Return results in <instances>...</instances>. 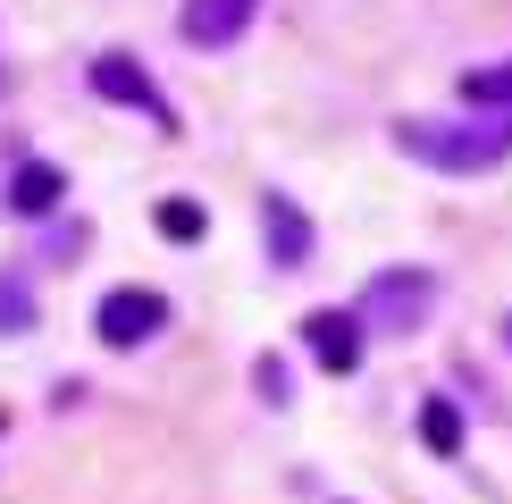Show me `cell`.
Returning <instances> with one entry per match:
<instances>
[{
	"label": "cell",
	"mask_w": 512,
	"mask_h": 504,
	"mask_svg": "<svg viewBox=\"0 0 512 504\" xmlns=\"http://www.w3.org/2000/svg\"><path fill=\"white\" fill-rule=\"evenodd\" d=\"M261 219H269V261H277V269H303V252H311V219H303L286 194H269V202H261Z\"/></svg>",
	"instance_id": "52a82bcc"
},
{
	"label": "cell",
	"mask_w": 512,
	"mask_h": 504,
	"mask_svg": "<svg viewBox=\"0 0 512 504\" xmlns=\"http://www.w3.org/2000/svg\"><path fill=\"white\" fill-rule=\"evenodd\" d=\"M395 143L412 152L420 168H454V177H479V168H504L512 160V110H479V118H403Z\"/></svg>",
	"instance_id": "6da1fadb"
},
{
	"label": "cell",
	"mask_w": 512,
	"mask_h": 504,
	"mask_svg": "<svg viewBox=\"0 0 512 504\" xmlns=\"http://www.w3.org/2000/svg\"><path fill=\"white\" fill-rule=\"evenodd\" d=\"M0 328H9V336L34 328V294H26V278H17V269H0Z\"/></svg>",
	"instance_id": "7c38bea8"
},
{
	"label": "cell",
	"mask_w": 512,
	"mask_h": 504,
	"mask_svg": "<svg viewBox=\"0 0 512 504\" xmlns=\"http://www.w3.org/2000/svg\"><path fill=\"white\" fill-rule=\"evenodd\" d=\"M420 446L429 454H462V412L454 404H420Z\"/></svg>",
	"instance_id": "30bf717a"
},
{
	"label": "cell",
	"mask_w": 512,
	"mask_h": 504,
	"mask_svg": "<svg viewBox=\"0 0 512 504\" xmlns=\"http://www.w3.org/2000/svg\"><path fill=\"white\" fill-rule=\"evenodd\" d=\"M93 93H101V101H118V110H143V118H160V126H168V101L152 93V76H143L126 51H101V59H93Z\"/></svg>",
	"instance_id": "5b68a950"
},
{
	"label": "cell",
	"mask_w": 512,
	"mask_h": 504,
	"mask_svg": "<svg viewBox=\"0 0 512 504\" xmlns=\"http://www.w3.org/2000/svg\"><path fill=\"white\" fill-rule=\"evenodd\" d=\"M252 9H261V0H185V9H177V34L194 42V51H227V42L252 26Z\"/></svg>",
	"instance_id": "277c9868"
},
{
	"label": "cell",
	"mask_w": 512,
	"mask_h": 504,
	"mask_svg": "<svg viewBox=\"0 0 512 504\" xmlns=\"http://www.w3.org/2000/svg\"><path fill=\"white\" fill-rule=\"evenodd\" d=\"M429 303H437L429 269H387V278L361 294V320H370V328H387V336H412L420 320H429Z\"/></svg>",
	"instance_id": "7a4b0ae2"
},
{
	"label": "cell",
	"mask_w": 512,
	"mask_h": 504,
	"mask_svg": "<svg viewBox=\"0 0 512 504\" xmlns=\"http://www.w3.org/2000/svg\"><path fill=\"white\" fill-rule=\"evenodd\" d=\"M462 101H471V110H512V68H479V76H462Z\"/></svg>",
	"instance_id": "8fae6325"
},
{
	"label": "cell",
	"mask_w": 512,
	"mask_h": 504,
	"mask_svg": "<svg viewBox=\"0 0 512 504\" xmlns=\"http://www.w3.org/2000/svg\"><path fill=\"white\" fill-rule=\"evenodd\" d=\"M152 227H160L168 244H202V227H210V210H202V202H185V194H168V202L152 210Z\"/></svg>",
	"instance_id": "9c48e42d"
},
{
	"label": "cell",
	"mask_w": 512,
	"mask_h": 504,
	"mask_svg": "<svg viewBox=\"0 0 512 504\" xmlns=\"http://www.w3.org/2000/svg\"><path fill=\"white\" fill-rule=\"evenodd\" d=\"M303 345H311V362L328 370V378L361 370V320H353V311H311V320H303Z\"/></svg>",
	"instance_id": "8992f818"
},
{
	"label": "cell",
	"mask_w": 512,
	"mask_h": 504,
	"mask_svg": "<svg viewBox=\"0 0 512 504\" xmlns=\"http://www.w3.org/2000/svg\"><path fill=\"white\" fill-rule=\"evenodd\" d=\"M59 194H68V177H59L51 160H26L9 177V210H26V219H42V210H59Z\"/></svg>",
	"instance_id": "ba28073f"
},
{
	"label": "cell",
	"mask_w": 512,
	"mask_h": 504,
	"mask_svg": "<svg viewBox=\"0 0 512 504\" xmlns=\"http://www.w3.org/2000/svg\"><path fill=\"white\" fill-rule=\"evenodd\" d=\"M93 328H101V345H152V336L168 328V303L152 286H118V294H101Z\"/></svg>",
	"instance_id": "3957f363"
}]
</instances>
